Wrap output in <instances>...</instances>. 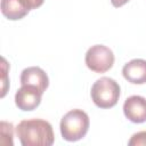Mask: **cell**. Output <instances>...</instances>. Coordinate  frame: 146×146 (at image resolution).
<instances>
[{
	"instance_id": "6da1fadb",
	"label": "cell",
	"mask_w": 146,
	"mask_h": 146,
	"mask_svg": "<svg viewBox=\"0 0 146 146\" xmlns=\"http://www.w3.org/2000/svg\"><path fill=\"white\" fill-rule=\"evenodd\" d=\"M16 135L23 146H51L55 141L51 124L41 119L21 121L16 127Z\"/></svg>"
},
{
	"instance_id": "7a4b0ae2",
	"label": "cell",
	"mask_w": 146,
	"mask_h": 146,
	"mask_svg": "<svg viewBox=\"0 0 146 146\" xmlns=\"http://www.w3.org/2000/svg\"><path fill=\"white\" fill-rule=\"evenodd\" d=\"M89 116L82 110H72L60 120V133L67 141H78L82 139L89 130Z\"/></svg>"
},
{
	"instance_id": "3957f363",
	"label": "cell",
	"mask_w": 146,
	"mask_h": 146,
	"mask_svg": "<svg viewBox=\"0 0 146 146\" xmlns=\"http://www.w3.org/2000/svg\"><path fill=\"white\" fill-rule=\"evenodd\" d=\"M90 95L97 107L111 108L117 104L120 98V86L114 79L103 76L92 84Z\"/></svg>"
},
{
	"instance_id": "277c9868",
	"label": "cell",
	"mask_w": 146,
	"mask_h": 146,
	"mask_svg": "<svg viewBox=\"0 0 146 146\" xmlns=\"http://www.w3.org/2000/svg\"><path fill=\"white\" fill-rule=\"evenodd\" d=\"M113 51L104 44L91 46L86 52V65L95 73H105L114 64Z\"/></svg>"
},
{
	"instance_id": "5b68a950",
	"label": "cell",
	"mask_w": 146,
	"mask_h": 146,
	"mask_svg": "<svg viewBox=\"0 0 146 146\" xmlns=\"http://www.w3.org/2000/svg\"><path fill=\"white\" fill-rule=\"evenodd\" d=\"M42 92L29 84H22V87L15 94V104L21 111H33L41 103Z\"/></svg>"
},
{
	"instance_id": "8992f818",
	"label": "cell",
	"mask_w": 146,
	"mask_h": 146,
	"mask_svg": "<svg viewBox=\"0 0 146 146\" xmlns=\"http://www.w3.org/2000/svg\"><path fill=\"white\" fill-rule=\"evenodd\" d=\"M123 113L125 117L133 123H143L146 121V98L133 95L125 99L123 104Z\"/></svg>"
},
{
	"instance_id": "52a82bcc",
	"label": "cell",
	"mask_w": 146,
	"mask_h": 146,
	"mask_svg": "<svg viewBox=\"0 0 146 146\" xmlns=\"http://www.w3.org/2000/svg\"><path fill=\"white\" fill-rule=\"evenodd\" d=\"M21 84L33 86L43 94L49 86V79H48L47 73L42 68L38 66H31L22 71Z\"/></svg>"
},
{
	"instance_id": "ba28073f",
	"label": "cell",
	"mask_w": 146,
	"mask_h": 146,
	"mask_svg": "<svg viewBox=\"0 0 146 146\" xmlns=\"http://www.w3.org/2000/svg\"><path fill=\"white\" fill-rule=\"evenodd\" d=\"M122 74L124 79L133 84H144L146 83V60L136 58L128 62L123 68Z\"/></svg>"
},
{
	"instance_id": "9c48e42d",
	"label": "cell",
	"mask_w": 146,
	"mask_h": 146,
	"mask_svg": "<svg viewBox=\"0 0 146 146\" xmlns=\"http://www.w3.org/2000/svg\"><path fill=\"white\" fill-rule=\"evenodd\" d=\"M1 13L6 18L17 21L26 16L29 11L22 7L18 0H1Z\"/></svg>"
},
{
	"instance_id": "30bf717a",
	"label": "cell",
	"mask_w": 146,
	"mask_h": 146,
	"mask_svg": "<svg viewBox=\"0 0 146 146\" xmlns=\"http://www.w3.org/2000/svg\"><path fill=\"white\" fill-rule=\"evenodd\" d=\"M129 146H138V145H146V131H139L133 133L130 140L128 141Z\"/></svg>"
},
{
	"instance_id": "8fae6325",
	"label": "cell",
	"mask_w": 146,
	"mask_h": 146,
	"mask_svg": "<svg viewBox=\"0 0 146 146\" xmlns=\"http://www.w3.org/2000/svg\"><path fill=\"white\" fill-rule=\"evenodd\" d=\"M18 1L22 5V7L27 11L41 7L44 2V0H18Z\"/></svg>"
},
{
	"instance_id": "7c38bea8",
	"label": "cell",
	"mask_w": 146,
	"mask_h": 146,
	"mask_svg": "<svg viewBox=\"0 0 146 146\" xmlns=\"http://www.w3.org/2000/svg\"><path fill=\"white\" fill-rule=\"evenodd\" d=\"M1 136H2V139L5 137H9L13 140V124L11 123L1 121Z\"/></svg>"
},
{
	"instance_id": "4fadbf2b",
	"label": "cell",
	"mask_w": 146,
	"mask_h": 146,
	"mask_svg": "<svg viewBox=\"0 0 146 146\" xmlns=\"http://www.w3.org/2000/svg\"><path fill=\"white\" fill-rule=\"evenodd\" d=\"M2 71H3V78H2V94H1V97H3L7 92V80H6V76H7V62L5 58H2Z\"/></svg>"
},
{
	"instance_id": "5bb4252c",
	"label": "cell",
	"mask_w": 146,
	"mask_h": 146,
	"mask_svg": "<svg viewBox=\"0 0 146 146\" xmlns=\"http://www.w3.org/2000/svg\"><path fill=\"white\" fill-rule=\"evenodd\" d=\"M129 0H111L112 5L115 7V8H119V7H122L123 5H125Z\"/></svg>"
}]
</instances>
